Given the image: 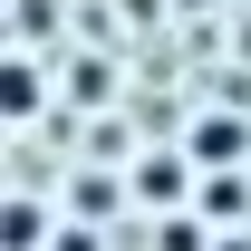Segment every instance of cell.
Returning <instances> with one entry per match:
<instances>
[{"mask_svg":"<svg viewBox=\"0 0 251 251\" xmlns=\"http://www.w3.org/2000/svg\"><path fill=\"white\" fill-rule=\"evenodd\" d=\"M0 106H10V116H29V106H39V68H29V58H10V77H0Z\"/></svg>","mask_w":251,"mask_h":251,"instance_id":"1","label":"cell"},{"mask_svg":"<svg viewBox=\"0 0 251 251\" xmlns=\"http://www.w3.org/2000/svg\"><path fill=\"white\" fill-rule=\"evenodd\" d=\"M242 145H251L242 126H203V135H193V155H213V164H222V155H242Z\"/></svg>","mask_w":251,"mask_h":251,"instance_id":"2","label":"cell"},{"mask_svg":"<svg viewBox=\"0 0 251 251\" xmlns=\"http://www.w3.org/2000/svg\"><path fill=\"white\" fill-rule=\"evenodd\" d=\"M10 251H39V203H10Z\"/></svg>","mask_w":251,"mask_h":251,"instance_id":"3","label":"cell"},{"mask_svg":"<svg viewBox=\"0 0 251 251\" xmlns=\"http://www.w3.org/2000/svg\"><path fill=\"white\" fill-rule=\"evenodd\" d=\"M58 251H97V242H87V232H68V242H58Z\"/></svg>","mask_w":251,"mask_h":251,"instance_id":"4","label":"cell"}]
</instances>
